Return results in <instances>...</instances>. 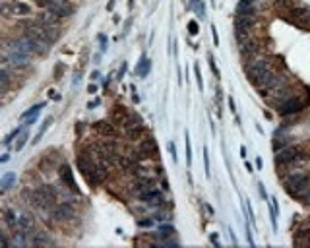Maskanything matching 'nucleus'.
<instances>
[{
  "instance_id": "obj_1",
  "label": "nucleus",
  "mask_w": 310,
  "mask_h": 248,
  "mask_svg": "<svg viewBox=\"0 0 310 248\" xmlns=\"http://www.w3.org/2000/svg\"><path fill=\"white\" fill-rule=\"evenodd\" d=\"M309 157L310 155L307 153V149L303 146H299L297 142L283 148V149H279V151H275V163H277V167H283V169L303 165V163L309 161Z\"/></svg>"
},
{
  "instance_id": "obj_2",
  "label": "nucleus",
  "mask_w": 310,
  "mask_h": 248,
  "mask_svg": "<svg viewBox=\"0 0 310 248\" xmlns=\"http://www.w3.org/2000/svg\"><path fill=\"white\" fill-rule=\"evenodd\" d=\"M283 184H285V190L291 194V196H297L301 194L303 190H307L310 186V173L307 171H293L291 174H287L283 178Z\"/></svg>"
},
{
  "instance_id": "obj_3",
  "label": "nucleus",
  "mask_w": 310,
  "mask_h": 248,
  "mask_svg": "<svg viewBox=\"0 0 310 248\" xmlns=\"http://www.w3.org/2000/svg\"><path fill=\"white\" fill-rule=\"evenodd\" d=\"M254 85L258 87V91L262 95H268L271 91H279V89L287 87V78H283V76H279L275 72H268L264 78H260Z\"/></svg>"
},
{
  "instance_id": "obj_4",
  "label": "nucleus",
  "mask_w": 310,
  "mask_h": 248,
  "mask_svg": "<svg viewBox=\"0 0 310 248\" xmlns=\"http://www.w3.org/2000/svg\"><path fill=\"white\" fill-rule=\"evenodd\" d=\"M41 8H45L49 14H52L54 18H68L74 12V6L68 4V0H37Z\"/></svg>"
},
{
  "instance_id": "obj_5",
  "label": "nucleus",
  "mask_w": 310,
  "mask_h": 248,
  "mask_svg": "<svg viewBox=\"0 0 310 248\" xmlns=\"http://www.w3.org/2000/svg\"><path fill=\"white\" fill-rule=\"evenodd\" d=\"M244 72H246V76L250 78V82L256 83L260 78H264L268 72H271L270 60H266V58H252V60H248V64L244 66Z\"/></svg>"
},
{
  "instance_id": "obj_6",
  "label": "nucleus",
  "mask_w": 310,
  "mask_h": 248,
  "mask_svg": "<svg viewBox=\"0 0 310 248\" xmlns=\"http://www.w3.org/2000/svg\"><path fill=\"white\" fill-rule=\"evenodd\" d=\"M305 107H307V103H305L301 97L291 95V97H287L285 101H281V103L277 105V113H279V117L289 119V117H295V115L303 113Z\"/></svg>"
},
{
  "instance_id": "obj_7",
  "label": "nucleus",
  "mask_w": 310,
  "mask_h": 248,
  "mask_svg": "<svg viewBox=\"0 0 310 248\" xmlns=\"http://www.w3.org/2000/svg\"><path fill=\"white\" fill-rule=\"evenodd\" d=\"M138 161H148V159H157V146H155V142L152 138H146V140H142L140 144H138V148L136 149H132L130 151Z\"/></svg>"
},
{
  "instance_id": "obj_8",
  "label": "nucleus",
  "mask_w": 310,
  "mask_h": 248,
  "mask_svg": "<svg viewBox=\"0 0 310 248\" xmlns=\"http://www.w3.org/2000/svg\"><path fill=\"white\" fill-rule=\"evenodd\" d=\"M140 202H144L148 207H157V209H165L167 204H165V196L161 190L157 188H150V190H144L140 194H136Z\"/></svg>"
},
{
  "instance_id": "obj_9",
  "label": "nucleus",
  "mask_w": 310,
  "mask_h": 248,
  "mask_svg": "<svg viewBox=\"0 0 310 248\" xmlns=\"http://www.w3.org/2000/svg\"><path fill=\"white\" fill-rule=\"evenodd\" d=\"M33 10L29 4L20 0H4L2 2V14L4 16H29Z\"/></svg>"
},
{
  "instance_id": "obj_10",
  "label": "nucleus",
  "mask_w": 310,
  "mask_h": 248,
  "mask_svg": "<svg viewBox=\"0 0 310 248\" xmlns=\"http://www.w3.org/2000/svg\"><path fill=\"white\" fill-rule=\"evenodd\" d=\"M157 180H159V176H155V174H138L136 178H134V182L130 184V190L134 192V194H140V192H144V190H150V188H155L157 186Z\"/></svg>"
},
{
  "instance_id": "obj_11",
  "label": "nucleus",
  "mask_w": 310,
  "mask_h": 248,
  "mask_svg": "<svg viewBox=\"0 0 310 248\" xmlns=\"http://www.w3.org/2000/svg\"><path fill=\"white\" fill-rule=\"evenodd\" d=\"M51 217L56 219V221H70V219L76 217V209L72 206V202H60V204L52 207Z\"/></svg>"
},
{
  "instance_id": "obj_12",
  "label": "nucleus",
  "mask_w": 310,
  "mask_h": 248,
  "mask_svg": "<svg viewBox=\"0 0 310 248\" xmlns=\"http://www.w3.org/2000/svg\"><path fill=\"white\" fill-rule=\"evenodd\" d=\"M58 176H60V180H62V186H66L68 190H72V192H78V186H76V180H74V174H72V171H70V167L66 165V163H62V165L58 167Z\"/></svg>"
},
{
  "instance_id": "obj_13",
  "label": "nucleus",
  "mask_w": 310,
  "mask_h": 248,
  "mask_svg": "<svg viewBox=\"0 0 310 248\" xmlns=\"http://www.w3.org/2000/svg\"><path fill=\"white\" fill-rule=\"evenodd\" d=\"M103 138H109V136H113L115 134V126L109 123H105V121H101V123H95V126H93Z\"/></svg>"
},
{
  "instance_id": "obj_14",
  "label": "nucleus",
  "mask_w": 310,
  "mask_h": 248,
  "mask_svg": "<svg viewBox=\"0 0 310 248\" xmlns=\"http://www.w3.org/2000/svg\"><path fill=\"white\" fill-rule=\"evenodd\" d=\"M16 180H18V176L14 173H6L2 176V192H8L12 186H16Z\"/></svg>"
},
{
  "instance_id": "obj_15",
  "label": "nucleus",
  "mask_w": 310,
  "mask_h": 248,
  "mask_svg": "<svg viewBox=\"0 0 310 248\" xmlns=\"http://www.w3.org/2000/svg\"><path fill=\"white\" fill-rule=\"evenodd\" d=\"M150 66H152V62H150L148 58H142V62L138 64V76H140V78H146L148 72H150Z\"/></svg>"
},
{
  "instance_id": "obj_16",
  "label": "nucleus",
  "mask_w": 310,
  "mask_h": 248,
  "mask_svg": "<svg viewBox=\"0 0 310 248\" xmlns=\"http://www.w3.org/2000/svg\"><path fill=\"white\" fill-rule=\"evenodd\" d=\"M22 132H24V126H18L16 130H12V132L6 136V140H4V146H10L14 140H18V136H20Z\"/></svg>"
},
{
  "instance_id": "obj_17",
  "label": "nucleus",
  "mask_w": 310,
  "mask_h": 248,
  "mask_svg": "<svg viewBox=\"0 0 310 248\" xmlns=\"http://www.w3.org/2000/svg\"><path fill=\"white\" fill-rule=\"evenodd\" d=\"M43 107H45V103H39V105H35V107H31L29 111H26V113L22 115V119L26 121V119H31V117H37V115H39V111H41Z\"/></svg>"
},
{
  "instance_id": "obj_18",
  "label": "nucleus",
  "mask_w": 310,
  "mask_h": 248,
  "mask_svg": "<svg viewBox=\"0 0 310 248\" xmlns=\"http://www.w3.org/2000/svg\"><path fill=\"white\" fill-rule=\"evenodd\" d=\"M26 142H27V134H26V132H22V134L18 136L16 144H14V151H22V148L26 146Z\"/></svg>"
},
{
  "instance_id": "obj_19",
  "label": "nucleus",
  "mask_w": 310,
  "mask_h": 248,
  "mask_svg": "<svg viewBox=\"0 0 310 248\" xmlns=\"http://www.w3.org/2000/svg\"><path fill=\"white\" fill-rule=\"evenodd\" d=\"M51 123H52V119H51V117H49V119H47V121H45V123H43V126H41V130H39V132H37V136H35V140H33V144H37L39 140H41V138H43V134H45V132H47V128H49V126H51Z\"/></svg>"
},
{
  "instance_id": "obj_20",
  "label": "nucleus",
  "mask_w": 310,
  "mask_h": 248,
  "mask_svg": "<svg viewBox=\"0 0 310 248\" xmlns=\"http://www.w3.org/2000/svg\"><path fill=\"white\" fill-rule=\"evenodd\" d=\"M154 223H155L154 217H148V219H140V221H138V225H140V227H152Z\"/></svg>"
},
{
  "instance_id": "obj_21",
  "label": "nucleus",
  "mask_w": 310,
  "mask_h": 248,
  "mask_svg": "<svg viewBox=\"0 0 310 248\" xmlns=\"http://www.w3.org/2000/svg\"><path fill=\"white\" fill-rule=\"evenodd\" d=\"M152 217H154L155 221H167V219H169V217H167L165 213H161V211H157V213H154Z\"/></svg>"
},
{
  "instance_id": "obj_22",
  "label": "nucleus",
  "mask_w": 310,
  "mask_h": 248,
  "mask_svg": "<svg viewBox=\"0 0 310 248\" xmlns=\"http://www.w3.org/2000/svg\"><path fill=\"white\" fill-rule=\"evenodd\" d=\"M188 27H190V33H198V25H196V22H190V25H188Z\"/></svg>"
},
{
  "instance_id": "obj_23",
  "label": "nucleus",
  "mask_w": 310,
  "mask_h": 248,
  "mask_svg": "<svg viewBox=\"0 0 310 248\" xmlns=\"http://www.w3.org/2000/svg\"><path fill=\"white\" fill-rule=\"evenodd\" d=\"M49 95H51V99H54V101H58V99H60V95H56V91H52V89L49 91Z\"/></svg>"
},
{
  "instance_id": "obj_24",
  "label": "nucleus",
  "mask_w": 310,
  "mask_h": 248,
  "mask_svg": "<svg viewBox=\"0 0 310 248\" xmlns=\"http://www.w3.org/2000/svg\"><path fill=\"white\" fill-rule=\"evenodd\" d=\"M161 188H163V190H169V184H167V180H165V178L161 180Z\"/></svg>"
}]
</instances>
